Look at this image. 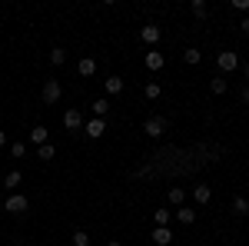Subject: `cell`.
I'll return each instance as SVG.
<instances>
[{
	"instance_id": "obj_1",
	"label": "cell",
	"mask_w": 249,
	"mask_h": 246,
	"mask_svg": "<svg viewBox=\"0 0 249 246\" xmlns=\"http://www.w3.org/2000/svg\"><path fill=\"white\" fill-rule=\"evenodd\" d=\"M143 133H146V136H163V133H166V120H163V116H150V120H146V123H143Z\"/></svg>"
},
{
	"instance_id": "obj_2",
	"label": "cell",
	"mask_w": 249,
	"mask_h": 246,
	"mask_svg": "<svg viewBox=\"0 0 249 246\" xmlns=\"http://www.w3.org/2000/svg\"><path fill=\"white\" fill-rule=\"evenodd\" d=\"M60 96H63L60 80H47V83H43V103H57Z\"/></svg>"
},
{
	"instance_id": "obj_3",
	"label": "cell",
	"mask_w": 249,
	"mask_h": 246,
	"mask_svg": "<svg viewBox=\"0 0 249 246\" xmlns=\"http://www.w3.org/2000/svg\"><path fill=\"white\" fill-rule=\"evenodd\" d=\"M216 63H219V70H223V74H230V70H236V67H239V57H236L232 50H223V54L216 57Z\"/></svg>"
},
{
	"instance_id": "obj_4",
	"label": "cell",
	"mask_w": 249,
	"mask_h": 246,
	"mask_svg": "<svg viewBox=\"0 0 249 246\" xmlns=\"http://www.w3.org/2000/svg\"><path fill=\"white\" fill-rule=\"evenodd\" d=\"M63 127H67V130H83V114H80V110H67V114H63Z\"/></svg>"
},
{
	"instance_id": "obj_5",
	"label": "cell",
	"mask_w": 249,
	"mask_h": 246,
	"mask_svg": "<svg viewBox=\"0 0 249 246\" xmlns=\"http://www.w3.org/2000/svg\"><path fill=\"white\" fill-rule=\"evenodd\" d=\"M83 130H87V136H90V140H100V136H103V133H107V120H90V123H83Z\"/></svg>"
},
{
	"instance_id": "obj_6",
	"label": "cell",
	"mask_w": 249,
	"mask_h": 246,
	"mask_svg": "<svg viewBox=\"0 0 249 246\" xmlns=\"http://www.w3.org/2000/svg\"><path fill=\"white\" fill-rule=\"evenodd\" d=\"M3 209H7V213H27V196H20V193H14V196H7V203H3Z\"/></svg>"
},
{
	"instance_id": "obj_7",
	"label": "cell",
	"mask_w": 249,
	"mask_h": 246,
	"mask_svg": "<svg viewBox=\"0 0 249 246\" xmlns=\"http://www.w3.org/2000/svg\"><path fill=\"white\" fill-rule=\"evenodd\" d=\"M143 63H146V70H163V63H166V57H163L160 50H150V54L143 57Z\"/></svg>"
},
{
	"instance_id": "obj_8",
	"label": "cell",
	"mask_w": 249,
	"mask_h": 246,
	"mask_svg": "<svg viewBox=\"0 0 249 246\" xmlns=\"http://www.w3.org/2000/svg\"><path fill=\"white\" fill-rule=\"evenodd\" d=\"M140 37L146 40V43H160V37H163V30H160L156 23H146V27L140 30Z\"/></svg>"
},
{
	"instance_id": "obj_9",
	"label": "cell",
	"mask_w": 249,
	"mask_h": 246,
	"mask_svg": "<svg viewBox=\"0 0 249 246\" xmlns=\"http://www.w3.org/2000/svg\"><path fill=\"white\" fill-rule=\"evenodd\" d=\"M153 243H156V246H170V243H173V233H170L166 227H156V229H153Z\"/></svg>"
},
{
	"instance_id": "obj_10",
	"label": "cell",
	"mask_w": 249,
	"mask_h": 246,
	"mask_svg": "<svg viewBox=\"0 0 249 246\" xmlns=\"http://www.w3.org/2000/svg\"><path fill=\"white\" fill-rule=\"evenodd\" d=\"M176 220H179L183 227H190V223H196V209H190V207H179V209H176Z\"/></svg>"
},
{
	"instance_id": "obj_11",
	"label": "cell",
	"mask_w": 249,
	"mask_h": 246,
	"mask_svg": "<svg viewBox=\"0 0 249 246\" xmlns=\"http://www.w3.org/2000/svg\"><path fill=\"white\" fill-rule=\"evenodd\" d=\"M123 87H126L123 76H110V80H107V94H110V96H120V94H123Z\"/></svg>"
},
{
	"instance_id": "obj_12",
	"label": "cell",
	"mask_w": 249,
	"mask_h": 246,
	"mask_svg": "<svg viewBox=\"0 0 249 246\" xmlns=\"http://www.w3.org/2000/svg\"><path fill=\"white\" fill-rule=\"evenodd\" d=\"M107 114H110V100H107V96L93 100V116H96V120H103Z\"/></svg>"
},
{
	"instance_id": "obj_13",
	"label": "cell",
	"mask_w": 249,
	"mask_h": 246,
	"mask_svg": "<svg viewBox=\"0 0 249 246\" xmlns=\"http://www.w3.org/2000/svg\"><path fill=\"white\" fill-rule=\"evenodd\" d=\"M20 183H23V173H20V170H10L7 176H3V187H7V189H17Z\"/></svg>"
},
{
	"instance_id": "obj_14",
	"label": "cell",
	"mask_w": 249,
	"mask_h": 246,
	"mask_svg": "<svg viewBox=\"0 0 249 246\" xmlns=\"http://www.w3.org/2000/svg\"><path fill=\"white\" fill-rule=\"evenodd\" d=\"M47 136H50V130H47V127H43V123H40V127H34V130H30V140H34V143H37V147H43V143H47Z\"/></svg>"
},
{
	"instance_id": "obj_15",
	"label": "cell",
	"mask_w": 249,
	"mask_h": 246,
	"mask_svg": "<svg viewBox=\"0 0 249 246\" xmlns=\"http://www.w3.org/2000/svg\"><path fill=\"white\" fill-rule=\"evenodd\" d=\"M193 196H196V203H210V200H213V189L206 187V183H199V187L193 189Z\"/></svg>"
},
{
	"instance_id": "obj_16",
	"label": "cell",
	"mask_w": 249,
	"mask_h": 246,
	"mask_svg": "<svg viewBox=\"0 0 249 246\" xmlns=\"http://www.w3.org/2000/svg\"><path fill=\"white\" fill-rule=\"evenodd\" d=\"M232 213H239V216H246V213H249V200H246V196H236V200H232Z\"/></svg>"
},
{
	"instance_id": "obj_17",
	"label": "cell",
	"mask_w": 249,
	"mask_h": 246,
	"mask_svg": "<svg viewBox=\"0 0 249 246\" xmlns=\"http://www.w3.org/2000/svg\"><path fill=\"white\" fill-rule=\"evenodd\" d=\"M93 74H96V63L90 57H83L80 60V76H93Z\"/></svg>"
},
{
	"instance_id": "obj_18",
	"label": "cell",
	"mask_w": 249,
	"mask_h": 246,
	"mask_svg": "<svg viewBox=\"0 0 249 246\" xmlns=\"http://www.w3.org/2000/svg\"><path fill=\"white\" fill-rule=\"evenodd\" d=\"M183 200H186V193H183V187H173V189H170V203H173V207H179Z\"/></svg>"
},
{
	"instance_id": "obj_19",
	"label": "cell",
	"mask_w": 249,
	"mask_h": 246,
	"mask_svg": "<svg viewBox=\"0 0 249 246\" xmlns=\"http://www.w3.org/2000/svg\"><path fill=\"white\" fill-rule=\"evenodd\" d=\"M53 153H57V150H53V143H43V147L37 150V156H40V160H53Z\"/></svg>"
},
{
	"instance_id": "obj_20",
	"label": "cell",
	"mask_w": 249,
	"mask_h": 246,
	"mask_svg": "<svg viewBox=\"0 0 249 246\" xmlns=\"http://www.w3.org/2000/svg\"><path fill=\"white\" fill-rule=\"evenodd\" d=\"M153 220H156V227H166V223H170V209H156Z\"/></svg>"
},
{
	"instance_id": "obj_21",
	"label": "cell",
	"mask_w": 249,
	"mask_h": 246,
	"mask_svg": "<svg viewBox=\"0 0 249 246\" xmlns=\"http://www.w3.org/2000/svg\"><path fill=\"white\" fill-rule=\"evenodd\" d=\"M63 60H67V50H60V47H53V54H50V63H53V67H60Z\"/></svg>"
},
{
	"instance_id": "obj_22",
	"label": "cell",
	"mask_w": 249,
	"mask_h": 246,
	"mask_svg": "<svg viewBox=\"0 0 249 246\" xmlns=\"http://www.w3.org/2000/svg\"><path fill=\"white\" fill-rule=\"evenodd\" d=\"M183 60H186V63H199V60H203V54H199L196 47H190V50L183 54Z\"/></svg>"
},
{
	"instance_id": "obj_23",
	"label": "cell",
	"mask_w": 249,
	"mask_h": 246,
	"mask_svg": "<svg viewBox=\"0 0 249 246\" xmlns=\"http://www.w3.org/2000/svg\"><path fill=\"white\" fill-rule=\"evenodd\" d=\"M210 90H213V94H226V80H223V76H216V80L210 83Z\"/></svg>"
},
{
	"instance_id": "obj_24",
	"label": "cell",
	"mask_w": 249,
	"mask_h": 246,
	"mask_svg": "<svg viewBox=\"0 0 249 246\" xmlns=\"http://www.w3.org/2000/svg\"><path fill=\"white\" fill-rule=\"evenodd\" d=\"M73 246H90V236H87L83 229H77V233H73Z\"/></svg>"
},
{
	"instance_id": "obj_25",
	"label": "cell",
	"mask_w": 249,
	"mask_h": 246,
	"mask_svg": "<svg viewBox=\"0 0 249 246\" xmlns=\"http://www.w3.org/2000/svg\"><path fill=\"white\" fill-rule=\"evenodd\" d=\"M143 94H146V100H156V96H160V83H146Z\"/></svg>"
},
{
	"instance_id": "obj_26",
	"label": "cell",
	"mask_w": 249,
	"mask_h": 246,
	"mask_svg": "<svg viewBox=\"0 0 249 246\" xmlns=\"http://www.w3.org/2000/svg\"><path fill=\"white\" fill-rule=\"evenodd\" d=\"M193 14H196V17H206V3H203V0H193Z\"/></svg>"
},
{
	"instance_id": "obj_27",
	"label": "cell",
	"mask_w": 249,
	"mask_h": 246,
	"mask_svg": "<svg viewBox=\"0 0 249 246\" xmlns=\"http://www.w3.org/2000/svg\"><path fill=\"white\" fill-rule=\"evenodd\" d=\"M10 153H14V160H20V156L27 153V143H14V147H10Z\"/></svg>"
},
{
	"instance_id": "obj_28",
	"label": "cell",
	"mask_w": 249,
	"mask_h": 246,
	"mask_svg": "<svg viewBox=\"0 0 249 246\" xmlns=\"http://www.w3.org/2000/svg\"><path fill=\"white\" fill-rule=\"evenodd\" d=\"M230 7H232V10H249V0H232Z\"/></svg>"
},
{
	"instance_id": "obj_29",
	"label": "cell",
	"mask_w": 249,
	"mask_h": 246,
	"mask_svg": "<svg viewBox=\"0 0 249 246\" xmlns=\"http://www.w3.org/2000/svg\"><path fill=\"white\" fill-rule=\"evenodd\" d=\"M239 30H243V34L249 37V20H243V23H239Z\"/></svg>"
},
{
	"instance_id": "obj_30",
	"label": "cell",
	"mask_w": 249,
	"mask_h": 246,
	"mask_svg": "<svg viewBox=\"0 0 249 246\" xmlns=\"http://www.w3.org/2000/svg\"><path fill=\"white\" fill-rule=\"evenodd\" d=\"M239 96H243V100L249 103V87H243V94H239Z\"/></svg>"
},
{
	"instance_id": "obj_31",
	"label": "cell",
	"mask_w": 249,
	"mask_h": 246,
	"mask_svg": "<svg viewBox=\"0 0 249 246\" xmlns=\"http://www.w3.org/2000/svg\"><path fill=\"white\" fill-rule=\"evenodd\" d=\"M3 143H7V133H3V130H0V147H3Z\"/></svg>"
},
{
	"instance_id": "obj_32",
	"label": "cell",
	"mask_w": 249,
	"mask_h": 246,
	"mask_svg": "<svg viewBox=\"0 0 249 246\" xmlns=\"http://www.w3.org/2000/svg\"><path fill=\"white\" fill-rule=\"evenodd\" d=\"M107 246H123V243H120V240H110V243H107Z\"/></svg>"
},
{
	"instance_id": "obj_33",
	"label": "cell",
	"mask_w": 249,
	"mask_h": 246,
	"mask_svg": "<svg viewBox=\"0 0 249 246\" xmlns=\"http://www.w3.org/2000/svg\"><path fill=\"white\" fill-rule=\"evenodd\" d=\"M246 80H249V63H246Z\"/></svg>"
}]
</instances>
